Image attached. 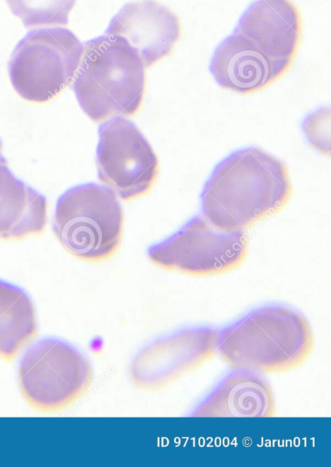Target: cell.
I'll use <instances>...</instances> for the list:
<instances>
[{"instance_id": "obj_2", "label": "cell", "mask_w": 331, "mask_h": 467, "mask_svg": "<svg viewBox=\"0 0 331 467\" xmlns=\"http://www.w3.org/2000/svg\"><path fill=\"white\" fill-rule=\"evenodd\" d=\"M315 348L307 318L284 306L257 309L219 333L217 353L232 368L284 374L302 367Z\"/></svg>"}, {"instance_id": "obj_10", "label": "cell", "mask_w": 331, "mask_h": 467, "mask_svg": "<svg viewBox=\"0 0 331 467\" xmlns=\"http://www.w3.org/2000/svg\"><path fill=\"white\" fill-rule=\"evenodd\" d=\"M105 34L124 40L150 67L169 57L181 37V21L155 0L128 3L114 16Z\"/></svg>"}, {"instance_id": "obj_8", "label": "cell", "mask_w": 331, "mask_h": 467, "mask_svg": "<svg viewBox=\"0 0 331 467\" xmlns=\"http://www.w3.org/2000/svg\"><path fill=\"white\" fill-rule=\"evenodd\" d=\"M96 152L99 181L123 201L147 194L159 176L158 157L140 129L124 117L98 128Z\"/></svg>"}, {"instance_id": "obj_16", "label": "cell", "mask_w": 331, "mask_h": 467, "mask_svg": "<svg viewBox=\"0 0 331 467\" xmlns=\"http://www.w3.org/2000/svg\"><path fill=\"white\" fill-rule=\"evenodd\" d=\"M13 15L27 28L65 26L76 0H5Z\"/></svg>"}, {"instance_id": "obj_6", "label": "cell", "mask_w": 331, "mask_h": 467, "mask_svg": "<svg viewBox=\"0 0 331 467\" xmlns=\"http://www.w3.org/2000/svg\"><path fill=\"white\" fill-rule=\"evenodd\" d=\"M93 369L78 349L56 338L32 346L18 367L19 389L35 410L62 411L83 398L93 382Z\"/></svg>"}, {"instance_id": "obj_18", "label": "cell", "mask_w": 331, "mask_h": 467, "mask_svg": "<svg viewBox=\"0 0 331 467\" xmlns=\"http://www.w3.org/2000/svg\"><path fill=\"white\" fill-rule=\"evenodd\" d=\"M2 149H3V142L0 139V155L2 154Z\"/></svg>"}, {"instance_id": "obj_7", "label": "cell", "mask_w": 331, "mask_h": 467, "mask_svg": "<svg viewBox=\"0 0 331 467\" xmlns=\"http://www.w3.org/2000/svg\"><path fill=\"white\" fill-rule=\"evenodd\" d=\"M248 244L245 233L222 231L199 215L150 246L147 254L153 265L164 270L207 277L241 266L247 257Z\"/></svg>"}, {"instance_id": "obj_3", "label": "cell", "mask_w": 331, "mask_h": 467, "mask_svg": "<svg viewBox=\"0 0 331 467\" xmlns=\"http://www.w3.org/2000/svg\"><path fill=\"white\" fill-rule=\"evenodd\" d=\"M145 68L118 36L104 34L87 41L73 84L80 108L95 122L134 116L144 99Z\"/></svg>"}, {"instance_id": "obj_9", "label": "cell", "mask_w": 331, "mask_h": 467, "mask_svg": "<svg viewBox=\"0 0 331 467\" xmlns=\"http://www.w3.org/2000/svg\"><path fill=\"white\" fill-rule=\"evenodd\" d=\"M218 339L217 330L195 327L150 343L131 362L132 385L144 391L166 389L211 361L217 353Z\"/></svg>"}, {"instance_id": "obj_15", "label": "cell", "mask_w": 331, "mask_h": 467, "mask_svg": "<svg viewBox=\"0 0 331 467\" xmlns=\"http://www.w3.org/2000/svg\"><path fill=\"white\" fill-rule=\"evenodd\" d=\"M36 311L21 288L0 280V358L12 361L36 337Z\"/></svg>"}, {"instance_id": "obj_17", "label": "cell", "mask_w": 331, "mask_h": 467, "mask_svg": "<svg viewBox=\"0 0 331 467\" xmlns=\"http://www.w3.org/2000/svg\"><path fill=\"white\" fill-rule=\"evenodd\" d=\"M323 109L312 114L305 122V131L314 147L319 150H326L325 146L329 149V126L320 128L329 121V119H327L329 116L321 121Z\"/></svg>"}, {"instance_id": "obj_14", "label": "cell", "mask_w": 331, "mask_h": 467, "mask_svg": "<svg viewBox=\"0 0 331 467\" xmlns=\"http://www.w3.org/2000/svg\"><path fill=\"white\" fill-rule=\"evenodd\" d=\"M47 202L41 193L17 179L0 155V239L41 234L47 224Z\"/></svg>"}, {"instance_id": "obj_13", "label": "cell", "mask_w": 331, "mask_h": 467, "mask_svg": "<svg viewBox=\"0 0 331 467\" xmlns=\"http://www.w3.org/2000/svg\"><path fill=\"white\" fill-rule=\"evenodd\" d=\"M275 399L270 384L256 373L227 376L192 413L195 417H274Z\"/></svg>"}, {"instance_id": "obj_4", "label": "cell", "mask_w": 331, "mask_h": 467, "mask_svg": "<svg viewBox=\"0 0 331 467\" xmlns=\"http://www.w3.org/2000/svg\"><path fill=\"white\" fill-rule=\"evenodd\" d=\"M124 213L116 193L88 182L63 193L56 206L54 234L74 257L100 262L113 256L121 243Z\"/></svg>"}, {"instance_id": "obj_1", "label": "cell", "mask_w": 331, "mask_h": 467, "mask_svg": "<svg viewBox=\"0 0 331 467\" xmlns=\"http://www.w3.org/2000/svg\"><path fill=\"white\" fill-rule=\"evenodd\" d=\"M287 166L259 148L237 150L213 171L202 194V207L215 227L245 232L279 213L291 200Z\"/></svg>"}, {"instance_id": "obj_11", "label": "cell", "mask_w": 331, "mask_h": 467, "mask_svg": "<svg viewBox=\"0 0 331 467\" xmlns=\"http://www.w3.org/2000/svg\"><path fill=\"white\" fill-rule=\"evenodd\" d=\"M234 31L258 53L290 69L302 39V16L291 0H256Z\"/></svg>"}, {"instance_id": "obj_12", "label": "cell", "mask_w": 331, "mask_h": 467, "mask_svg": "<svg viewBox=\"0 0 331 467\" xmlns=\"http://www.w3.org/2000/svg\"><path fill=\"white\" fill-rule=\"evenodd\" d=\"M210 71L221 88L250 95L266 88L288 69L256 53L239 34L233 32L215 49Z\"/></svg>"}, {"instance_id": "obj_5", "label": "cell", "mask_w": 331, "mask_h": 467, "mask_svg": "<svg viewBox=\"0 0 331 467\" xmlns=\"http://www.w3.org/2000/svg\"><path fill=\"white\" fill-rule=\"evenodd\" d=\"M82 50L78 36L67 28L28 32L18 42L8 62L14 89L30 102L52 100L72 82Z\"/></svg>"}]
</instances>
